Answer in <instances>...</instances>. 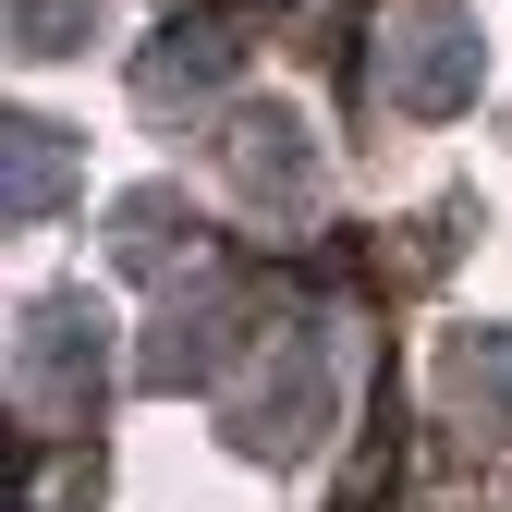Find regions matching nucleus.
I'll list each match as a JSON object with an SVG mask.
<instances>
[{
    "mask_svg": "<svg viewBox=\"0 0 512 512\" xmlns=\"http://www.w3.org/2000/svg\"><path fill=\"white\" fill-rule=\"evenodd\" d=\"M378 74H391V98H415V110H452V98L476 86V37L439 13V0H415V25L378 49Z\"/></svg>",
    "mask_w": 512,
    "mask_h": 512,
    "instance_id": "f257e3e1",
    "label": "nucleus"
},
{
    "mask_svg": "<svg viewBox=\"0 0 512 512\" xmlns=\"http://www.w3.org/2000/svg\"><path fill=\"white\" fill-rule=\"evenodd\" d=\"M49 183H61V147H49V122H25L13 135V208H49Z\"/></svg>",
    "mask_w": 512,
    "mask_h": 512,
    "instance_id": "f03ea898",
    "label": "nucleus"
}]
</instances>
